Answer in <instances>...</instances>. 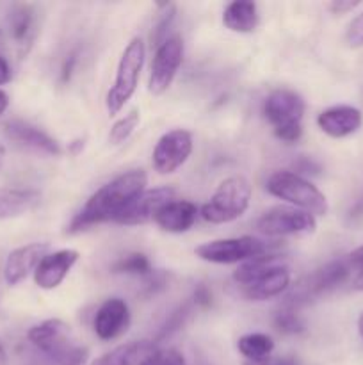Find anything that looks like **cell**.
<instances>
[{"label":"cell","instance_id":"6da1fadb","mask_svg":"<svg viewBox=\"0 0 363 365\" xmlns=\"http://www.w3.org/2000/svg\"><path fill=\"white\" fill-rule=\"evenodd\" d=\"M146 184H148V175L144 170H130L117 175L89 196L84 207L68 225V234H77L109 221L114 223L117 216L144 191Z\"/></svg>","mask_w":363,"mask_h":365},{"label":"cell","instance_id":"7a4b0ae2","mask_svg":"<svg viewBox=\"0 0 363 365\" xmlns=\"http://www.w3.org/2000/svg\"><path fill=\"white\" fill-rule=\"evenodd\" d=\"M305 109L302 96L287 88L274 89L263 102V116L273 125L274 135L287 145L301 139Z\"/></svg>","mask_w":363,"mask_h":365},{"label":"cell","instance_id":"3957f363","mask_svg":"<svg viewBox=\"0 0 363 365\" xmlns=\"http://www.w3.org/2000/svg\"><path fill=\"white\" fill-rule=\"evenodd\" d=\"M253 189L248 178L231 175L219 182L209 202L201 207V217L209 223L224 225L244 216L251 202Z\"/></svg>","mask_w":363,"mask_h":365},{"label":"cell","instance_id":"277c9868","mask_svg":"<svg viewBox=\"0 0 363 365\" xmlns=\"http://www.w3.org/2000/svg\"><path fill=\"white\" fill-rule=\"evenodd\" d=\"M146 46L141 38H132L125 46L123 53L120 57V63L116 68V78L105 96L107 113L110 116H116L123 110L128 100L134 96L135 89L139 86L142 66H144Z\"/></svg>","mask_w":363,"mask_h":365},{"label":"cell","instance_id":"5b68a950","mask_svg":"<svg viewBox=\"0 0 363 365\" xmlns=\"http://www.w3.org/2000/svg\"><path fill=\"white\" fill-rule=\"evenodd\" d=\"M265 189L269 195L287 202L290 207L312 214V216H326L327 200L317 185L306 180L294 171H276L267 180Z\"/></svg>","mask_w":363,"mask_h":365},{"label":"cell","instance_id":"8992f818","mask_svg":"<svg viewBox=\"0 0 363 365\" xmlns=\"http://www.w3.org/2000/svg\"><path fill=\"white\" fill-rule=\"evenodd\" d=\"M280 245L276 242H267L263 239L251 237V235H242V237L230 239H214V241L203 242L196 246L194 255L198 259L210 264H244L256 257L276 253Z\"/></svg>","mask_w":363,"mask_h":365},{"label":"cell","instance_id":"52a82bcc","mask_svg":"<svg viewBox=\"0 0 363 365\" xmlns=\"http://www.w3.org/2000/svg\"><path fill=\"white\" fill-rule=\"evenodd\" d=\"M349 273H351V266H349L347 259L331 260V262L324 264L322 267L313 271L312 274L302 278L295 285L294 291L285 298L283 305L290 307V309H298V307L308 303L310 299L319 298V296L337 289L338 285L347 280Z\"/></svg>","mask_w":363,"mask_h":365},{"label":"cell","instance_id":"ba28073f","mask_svg":"<svg viewBox=\"0 0 363 365\" xmlns=\"http://www.w3.org/2000/svg\"><path fill=\"white\" fill-rule=\"evenodd\" d=\"M260 234L267 237L285 235H310L317 230V220L312 214L290 205H276L265 210L256 221Z\"/></svg>","mask_w":363,"mask_h":365},{"label":"cell","instance_id":"9c48e42d","mask_svg":"<svg viewBox=\"0 0 363 365\" xmlns=\"http://www.w3.org/2000/svg\"><path fill=\"white\" fill-rule=\"evenodd\" d=\"M182 61H184V41L178 34L169 36L166 41L157 46L148 81V91L152 95L160 96L169 89L177 77L178 68L182 66Z\"/></svg>","mask_w":363,"mask_h":365},{"label":"cell","instance_id":"30bf717a","mask_svg":"<svg viewBox=\"0 0 363 365\" xmlns=\"http://www.w3.org/2000/svg\"><path fill=\"white\" fill-rule=\"evenodd\" d=\"M194 141L192 134L184 128H173L160 135L152 153V164L157 173L171 175L180 170L191 157Z\"/></svg>","mask_w":363,"mask_h":365},{"label":"cell","instance_id":"8fae6325","mask_svg":"<svg viewBox=\"0 0 363 365\" xmlns=\"http://www.w3.org/2000/svg\"><path fill=\"white\" fill-rule=\"evenodd\" d=\"M174 191L169 185H162V187L155 189H144L123 212L117 216L114 223L125 225V227H135V225H144L148 221L155 220L157 212L162 209L166 203L174 200Z\"/></svg>","mask_w":363,"mask_h":365},{"label":"cell","instance_id":"7c38bea8","mask_svg":"<svg viewBox=\"0 0 363 365\" xmlns=\"http://www.w3.org/2000/svg\"><path fill=\"white\" fill-rule=\"evenodd\" d=\"M7 34L13 41L20 59H23L34 45L38 34V13L31 4H14L7 14Z\"/></svg>","mask_w":363,"mask_h":365},{"label":"cell","instance_id":"4fadbf2b","mask_svg":"<svg viewBox=\"0 0 363 365\" xmlns=\"http://www.w3.org/2000/svg\"><path fill=\"white\" fill-rule=\"evenodd\" d=\"M27 339L39 353H60L75 348L71 327L60 319H46L27 331Z\"/></svg>","mask_w":363,"mask_h":365},{"label":"cell","instance_id":"5bb4252c","mask_svg":"<svg viewBox=\"0 0 363 365\" xmlns=\"http://www.w3.org/2000/svg\"><path fill=\"white\" fill-rule=\"evenodd\" d=\"M50 253L48 242H28L13 250L7 255L6 266H4V280L9 287L21 284L43 260V257Z\"/></svg>","mask_w":363,"mask_h":365},{"label":"cell","instance_id":"9a60e30c","mask_svg":"<svg viewBox=\"0 0 363 365\" xmlns=\"http://www.w3.org/2000/svg\"><path fill=\"white\" fill-rule=\"evenodd\" d=\"M80 259V253L77 250L64 248L57 252L48 253L43 257L39 266L34 271V282L43 291H53L64 282V278L70 274L75 264Z\"/></svg>","mask_w":363,"mask_h":365},{"label":"cell","instance_id":"2e32d148","mask_svg":"<svg viewBox=\"0 0 363 365\" xmlns=\"http://www.w3.org/2000/svg\"><path fill=\"white\" fill-rule=\"evenodd\" d=\"M130 327V309L127 302L121 298H110L100 305L96 310L93 328L96 337L102 341H114Z\"/></svg>","mask_w":363,"mask_h":365},{"label":"cell","instance_id":"e0dca14e","mask_svg":"<svg viewBox=\"0 0 363 365\" xmlns=\"http://www.w3.org/2000/svg\"><path fill=\"white\" fill-rule=\"evenodd\" d=\"M4 134L16 143L18 146L31 150V152L41 153V155L57 157L60 155L59 143L50 138L45 130L34 127L23 120H9L4 123Z\"/></svg>","mask_w":363,"mask_h":365},{"label":"cell","instance_id":"ac0fdd59","mask_svg":"<svg viewBox=\"0 0 363 365\" xmlns=\"http://www.w3.org/2000/svg\"><path fill=\"white\" fill-rule=\"evenodd\" d=\"M362 110L352 106H333L317 116V125L326 135L335 139L347 138L362 127Z\"/></svg>","mask_w":363,"mask_h":365},{"label":"cell","instance_id":"d6986e66","mask_svg":"<svg viewBox=\"0 0 363 365\" xmlns=\"http://www.w3.org/2000/svg\"><path fill=\"white\" fill-rule=\"evenodd\" d=\"M199 209L189 200H171L157 212L155 223L167 234H185L198 220Z\"/></svg>","mask_w":363,"mask_h":365},{"label":"cell","instance_id":"ffe728a7","mask_svg":"<svg viewBox=\"0 0 363 365\" xmlns=\"http://www.w3.org/2000/svg\"><path fill=\"white\" fill-rule=\"evenodd\" d=\"M288 260L278 253H269V255L256 257V259L248 260L241 264L233 271V282L238 287H248V285L256 284L263 278L270 277L273 273H278L281 269H287Z\"/></svg>","mask_w":363,"mask_h":365},{"label":"cell","instance_id":"44dd1931","mask_svg":"<svg viewBox=\"0 0 363 365\" xmlns=\"http://www.w3.org/2000/svg\"><path fill=\"white\" fill-rule=\"evenodd\" d=\"M41 200L36 189L0 187V221L14 220L34 209Z\"/></svg>","mask_w":363,"mask_h":365},{"label":"cell","instance_id":"7402d4cb","mask_svg":"<svg viewBox=\"0 0 363 365\" xmlns=\"http://www.w3.org/2000/svg\"><path fill=\"white\" fill-rule=\"evenodd\" d=\"M157 349L155 341H132L110 349L89 365H139Z\"/></svg>","mask_w":363,"mask_h":365},{"label":"cell","instance_id":"603a6c76","mask_svg":"<svg viewBox=\"0 0 363 365\" xmlns=\"http://www.w3.org/2000/svg\"><path fill=\"white\" fill-rule=\"evenodd\" d=\"M258 6L251 0H235L223 11V24L228 31L249 34L258 25Z\"/></svg>","mask_w":363,"mask_h":365},{"label":"cell","instance_id":"cb8c5ba5","mask_svg":"<svg viewBox=\"0 0 363 365\" xmlns=\"http://www.w3.org/2000/svg\"><path fill=\"white\" fill-rule=\"evenodd\" d=\"M290 289V269H281L256 284L241 287V294L249 302H267L274 299Z\"/></svg>","mask_w":363,"mask_h":365},{"label":"cell","instance_id":"d4e9b609","mask_svg":"<svg viewBox=\"0 0 363 365\" xmlns=\"http://www.w3.org/2000/svg\"><path fill=\"white\" fill-rule=\"evenodd\" d=\"M237 349L244 360H262L273 355L274 341L265 334H246L237 341Z\"/></svg>","mask_w":363,"mask_h":365},{"label":"cell","instance_id":"484cf974","mask_svg":"<svg viewBox=\"0 0 363 365\" xmlns=\"http://www.w3.org/2000/svg\"><path fill=\"white\" fill-rule=\"evenodd\" d=\"M88 349L75 346V348L68 349V351L60 353H39L34 360H31L27 365H84L88 362Z\"/></svg>","mask_w":363,"mask_h":365},{"label":"cell","instance_id":"4316f807","mask_svg":"<svg viewBox=\"0 0 363 365\" xmlns=\"http://www.w3.org/2000/svg\"><path fill=\"white\" fill-rule=\"evenodd\" d=\"M112 273L116 274H132V277H148L153 273L152 262L144 253H128L123 259L112 264Z\"/></svg>","mask_w":363,"mask_h":365},{"label":"cell","instance_id":"83f0119b","mask_svg":"<svg viewBox=\"0 0 363 365\" xmlns=\"http://www.w3.org/2000/svg\"><path fill=\"white\" fill-rule=\"evenodd\" d=\"M139 121H141V113H139L137 109L128 110L125 116H121L109 130L110 145H121V143L127 141V139L134 134L135 128H137Z\"/></svg>","mask_w":363,"mask_h":365},{"label":"cell","instance_id":"f1b7e54d","mask_svg":"<svg viewBox=\"0 0 363 365\" xmlns=\"http://www.w3.org/2000/svg\"><path fill=\"white\" fill-rule=\"evenodd\" d=\"M274 327L278 328V331L285 335H298L305 331V323L298 316L295 309L285 305H281L280 310L274 314Z\"/></svg>","mask_w":363,"mask_h":365},{"label":"cell","instance_id":"f546056e","mask_svg":"<svg viewBox=\"0 0 363 365\" xmlns=\"http://www.w3.org/2000/svg\"><path fill=\"white\" fill-rule=\"evenodd\" d=\"M189 316H191V305H187V303H185V305H180L178 309H174L173 312L166 317V321L160 324L159 331H157L155 335V342L164 341V339L171 337L174 331L180 330V328L187 323Z\"/></svg>","mask_w":363,"mask_h":365},{"label":"cell","instance_id":"4dcf8cb0","mask_svg":"<svg viewBox=\"0 0 363 365\" xmlns=\"http://www.w3.org/2000/svg\"><path fill=\"white\" fill-rule=\"evenodd\" d=\"M160 9L159 16H157L155 25H153L152 32V41L155 43V46H159L160 43L166 41L169 36H167V31H169L171 24H173L174 16H177V6L174 4H159L157 6Z\"/></svg>","mask_w":363,"mask_h":365},{"label":"cell","instance_id":"1f68e13d","mask_svg":"<svg viewBox=\"0 0 363 365\" xmlns=\"http://www.w3.org/2000/svg\"><path fill=\"white\" fill-rule=\"evenodd\" d=\"M139 365H187L185 356L177 349L157 348L152 355L146 356Z\"/></svg>","mask_w":363,"mask_h":365},{"label":"cell","instance_id":"d6a6232c","mask_svg":"<svg viewBox=\"0 0 363 365\" xmlns=\"http://www.w3.org/2000/svg\"><path fill=\"white\" fill-rule=\"evenodd\" d=\"M345 43H347L351 48H359V46H363V11L358 16L352 18V21L349 24L347 32H345Z\"/></svg>","mask_w":363,"mask_h":365},{"label":"cell","instance_id":"836d02e7","mask_svg":"<svg viewBox=\"0 0 363 365\" xmlns=\"http://www.w3.org/2000/svg\"><path fill=\"white\" fill-rule=\"evenodd\" d=\"M167 285V274L166 273H155L153 271L152 274H148L146 277V284H144V291L146 294L152 296V294H157V292L164 291Z\"/></svg>","mask_w":363,"mask_h":365},{"label":"cell","instance_id":"e575fe53","mask_svg":"<svg viewBox=\"0 0 363 365\" xmlns=\"http://www.w3.org/2000/svg\"><path fill=\"white\" fill-rule=\"evenodd\" d=\"M192 303L199 309H209L212 305V292L209 291L206 285H198L194 289V294H192Z\"/></svg>","mask_w":363,"mask_h":365},{"label":"cell","instance_id":"d590c367","mask_svg":"<svg viewBox=\"0 0 363 365\" xmlns=\"http://www.w3.org/2000/svg\"><path fill=\"white\" fill-rule=\"evenodd\" d=\"M359 6L358 0H333V2H327L326 7L331 11L333 14H347L349 11L356 9Z\"/></svg>","mask_w":363,"mask_h":365},{"label":"cell","instance_id":"8d00e7d4","mask_svg":"<svg viewBox=\"0 0 363 365\" xmlns=\"http://www.w3.org/2000/svg\"><path fill=\"white\" fill-rule=\"evenodd\" d=\"M242 365H295L290 359H281V356H267L262 360H244Z\"/></svg>","mask_w":363,"mask_h":365},{"label":"cell","instance_id":"74e56055","mask_svg":"<svg viewBox=\"0 0 363 365\" xmlns=\"http://www.w3.org/2000/svg\"><path fill=\"white\" fill-rule=\"evenodd\" d=\"M347 262L349 266H351V269H356L359 271V273H363V245L359 246V248H356L354 252L349 253Z\"/></svg>","mask_w":363,"mask_h":365},{"label":"cell","instance_id":"f35d334b","mask_svg":"<svg viewBox=\"0 0 363 365\" xmlns=\"http://www.w3.org/2000/svg\"><path fill=\"white\" fill-rule=\"evenodd\" d=\"M11 78H13V70H11V64L7 63L6 57L0 56V86L9 84Z\"/></svg>","mask_w":363,"mask_h":365},{"label":"cell","instance_id":"ab89813d","mask_svg":"<svg viewBox=\"0 0 363 365\" xmlns=\"http://www.w3.org/2000/svg\"><path fill=\"white\" fill-rule=\"evenodd\" d=\"M75 63H77V57H75V53H71V56L68 57L66 63H64V66H63V73H60V77H63V81H64V82H66L68 78H70L71 71H73Z\"/></svg>","mask_w":363,"mask_h":365},{"label":"cell","instance_id":"60d3db41","mask_svg":"<svg viewBox=\"0 0 363 365\" xmlns=\"http://www.w3.org/2000/svg\"><path fill=\"white\" fill-rule=\"evenodd\" d=\"M295 168H298L299 171H302V173H319L320 170L313 160H308V159H302V164H298Z\"/></svg>","mask_w":363,"mask_h":365},{"label":"cell","instance_id":"b9f144b4","mask_svg":"<svg viewBox=\"0 0 363 365\" xmlns=\"http://www.w3.org/2000/svg\"><path fill=\"white\" fill-rule=\"evenodd\" d=\"M349 217H351V221H358V220L362 221L363 220V198L359 200L354 207H352L351 212H349Z\"/></svg>","mask_w":363,"mask_h":365},{"label":"cell","instance_id":"7bdbcfd3","mask_svg":"<svg viewBox=\"0 0 363 365\" xmlns=\"http://www.w3.org/2000/svg\"><path fill=\"white\" fill-rule=\"evenodd\" d=\"M7 107H9V95L4 89H0V116L6 113Z\"/></svg>","mask_w":363,"mask_h":365},{"label":"cell","instance_id":"ee69618b","mask_svg":"<svg viewBox=\"0 0 363 365\" xmlns=\"http://www.w3.org/2000/svg\"><path fill=\"white\" fill-rule=\"evenodd\" d=\"M352 287H354L356 291H363V273H358V277L352 282Z\"/></svg>","mask_w":363,"mask_h":365},{"label":"cell","instance_id":"f6af8a7d","mask_svg":"<svg viewBox=\"0 0 363 365\" xmlns=\"http://www.w3.org/2000/svg\"><path fill=\"white\" fill-rule=\"evenodd\" d=\"M7 362H9V360H7V351L6 348H4L2 341H0V365H7Z\"/></svg>","mask_w":363,"mask_h":365},{"label":"cell","instance_id":"bcb514c9","mask_svg":"<svg viewBox=\"0 0 363 365\" xmlns=\"http://www.w3.org/2000/svg\"><path fill=\"white\" fill-rule=\"evenodd\" d=\"M4 159H6V148H4V146L0 145V168H2Z\"/></svg>","mask_w":363,"mask_h":365},{"label":"cell","instance_id":"7dc6e473","mask_svg":"<svg viewBox=\"0 0 363 365\" xmlns=\"http://www.w3.org/2000/svg\"><path fill=\"white\" fill-rule=\"evenodd\" d=\"M358 331H359V335L363 337V312H362V316H359V319H358Z\"/></svg>","mask_w":363,"mask_h":365}]
</instances>
